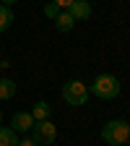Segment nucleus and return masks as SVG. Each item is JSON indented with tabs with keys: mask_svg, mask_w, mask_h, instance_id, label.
Wrapping results in <instances>:
<instances>
[{
	"mask_svg": "<svg viewBox=\"0 0 130 146\" xmlns=\"http://www.w3.org/2000/svg\"><path fill=\"white\" fill-rule=\"evenodd\" d=\"M120 78L117 76H112V73H102V76H96L94 78V84H91V89H88V94H94L96 99H117L120 97Z\"/></svg>",
	"mask_w": 130,
	"mask_h": 146,
	"instance_id": "f257e3e1",
	"label": "nucleus"
},
{
	"mask_svg": "<svg viewBox=\"0 0 130 146\" xmlns=\"http://www.w3.org/2000/svg\"><path fill=\"white\" fill-rule=\"evenodd\" d=\"M102 141L109 146H125L130 141V123L125 120H109L102 128Z\"/></svg>",
	"mask_w": 130,
	"mask_h": 146,
	"instance_id": "f03ea898",
	"label": "nucleus"
},
{
	"mask_svg": "<svg viewBox=\"0 0 130 146\" xmlns=\"http://www.w3.org/2000/svg\"><path fill=\"white\" fill-rule=\"evenodd\" d=\"M63 99H65L70 107H81V104H86V102H88V86L81 84L78 78L68 81V84L63 86Z\"/></svg>",
	"mask_w": 130,
	"mask_h": 146,
	"instance_id": "7ed1b4c3",
	"label": "nucleus"
},
{
	"mask_svg": "<svg viewBox=\"0 0 130 146\" xmlns=\"http://www.w3.org/2000/svg\"><path fill=\"white\" fill-rule=\"evenodd\" d=\"M55 138H57V125H55V123H49V120L34 123V128H31V141L36 146H49Z\"/></svg>",
	"mask_w": 130,
	"mask_h": 146,
	"instance_id": "20e7f679",
	"label": "nucleus"
},
{
	"mask_svg": "<svg viewBox=\"0 0 130 146\" xmlns=\"http://www.w3.org/2000/svg\"><path fill=\"white\" fill-rule=\"evenodd\" d=\"M68 13L73 16V21H86V18H91L94 8H91L88 0H73V3L68 5Z\"/></svg>",
	"mask_w": 130,
	"mask_h": 146,
	"instance_id": "39448f33",
	"label": "nucleus"
},
{
	"mask_svg": "<svg viewBox=\"0 0 130 146\" xmlns=\"http://www.w3.org/2000/svg\"><path fill=\"white\" fill-rule=\"evenodd\" d=\"M11 128L16 133H29L31 128H34V117H31V112H16L13 117H11Z\"/></svg>",
	"mask_w": 130,
	"mask_h": 146,
	"instance_id": "423d86ee",
	"label": "nucleus"
},
{
	"mask_svg": "<svg viewBox=\"0 0 130 146\" xmlns=\"http://www.w3.org/2000/svg\"><path fill=\"white\" fill-rule=\"evenodd\" d=\"M73 26H76V21H73V16L68 13V11H60L57 16H55V29L57 31H63V34H68Z\"/></svg>",
	"mask_w": 130,
	"mask_h": 146,
	"instance_id": "0eeeda50",
	"label": "nucleus"
},
{
	"mask_svg": "<svg viewBox=\"0 0 130 146\" xmlns=\"http://www.w3.org/2000/svg\"><path fill=\"white\" fill-rule=\"evenodd\" d=\"M49 112H52V107H49L47 102H36V104L31 107V117H34V123L49 120Z\"/></svg>",
	"mask_w": 130,
	"mask_h": 146,
	"instance_id": "6e6552de",
	"label": "nucleus"
},
{
	"mask_svg": "<svg viewBox=\"0 0 130 146\" xmlns=\"http://www.w3.org/2000/svg\"><path fill=\"white\" fill-rule=\"evenodd\" d=\"M13 97H16V81L0 78V99H13Z\"/></svg>",
	"mask_w": 130,
	"mask_h": 146,
	"instance_id": "1a4fd4ad",
	"label": "nucleus"
},
{
	"mask_svg": "<svg viewBox=\"0 0 130 146\" xmlns=\"http://www.w3.org/2000/svg\"><path fill=\"white\" fill-rule=\"evenodd\" d=\"M0 146H18V138H16V131H13V128L0 125Z\"/></svg>",
	"mask_w": 130,
	"mask_h": 146,
	"instance_id": "9d476101",
	"label": "nucleus"
},
{
	"mask_svg": "<svg viewBox=\"0 0 130 146\" xmlns=\"http://www.w3.org/2000/svg\"><path fill=\"white\" fill-rule=\"evenodd\" d=\"M11 24H13V11L8 5H0V31L11 29Z\"/></svg>",
	"mask_w": 130,
	"mask_h": 146,
	"instance_id": "9b49d317",
	"label": "nucleus"
},
{
	"mask_svg": "<svg viewBox=\"0 0 130 146\" xmlns=\"http://www.w3.org/2000/svg\"><path fill=\"white\" fill-rule=\"evenodd\" d=\"M57 13H60V8L55 5V3H47V5H44V16H47V18H52V21H55V16H57Z\"/></svg>",
	"mask_w": 130,
	"mask_h": 146,
	"instance_id": "f8f14e48",
	"label": "nucleus"
},
{
	"mask_svg": "<svg viewBox=\"0 0 130 146\" xmlns=\"http://www.w3.org/2000/svg\"><path fill=\"white\" fill-rule=\"evenodd\" d=\"M52 3H55V5H57L60 11H68V5L73 3V0H52Z\"/></svg>",
	"mask_w": 130,
	"mask_h": 146,
	"instance_id": "ddd939ff",
	"label": "nucleus"
},
{
	"mask_svg": "<svg viewBox=\"0 0 130 146\" xmlns=\"http://www.w3.org/2000/svg\"><path fill=\"white\" fill-rule=\"evenodd\" d=\"M18 146H36V143H34L31 138H24V141H18Z\"/></svg>",
	"mask_w": 130,
	"mask_h": 146,
	"instance_id": "4468645a",
	"label": "nucleus"
},
{
	"mask_svg": "<svg viewBox=\"0 0 130 146\" xmlns=\"http://www.w3.org/2000/svg\"><path fill=\"white\" fill-rule=\"evenodd\" d=\"M16 3H18V0H0V5H8V8H11V5H16Z\"/></svg>",
	"mask_w": 130,
	"mask_h": 146,
	"instance_id": "2eb2a0df",
	"label": "nucleus"
},
{
	"mask_svg": "<svg viewBox=\"0 0 130 146\" xmlns=\"http://www.w3.org/2000/svg\"><path fill=\"white\" fill-rule=\"evenodd\" d=\"M0 123H3V112H0Z\"/></svg>",
	"mask_w": 130,
	"mask_h": 146,
	"instance_id": "dca6fc26",
	"label": "nucleus"
}]
</instances>
